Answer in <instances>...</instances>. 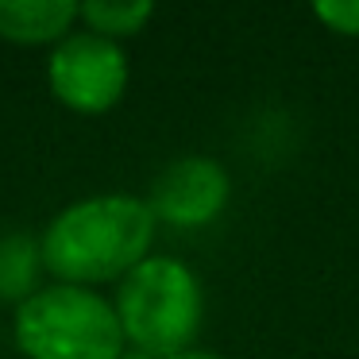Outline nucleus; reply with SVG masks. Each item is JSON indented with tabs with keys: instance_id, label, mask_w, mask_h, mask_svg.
<instances>
[{
	"instance_id": "nucleus-7",
	"label": "nucleus",
	"mask_w": 359,
	"mask_h": 359,
	"mask_svg": "<svg viewBox=\"0 0 359 359\" xmlns=\"http://www.w3.org/2000/svg\"><path fill=\"white\" fill-rule=\"evenodd\" d=\"M47 266H43V248L39 236L32 232H0V302H8L16 309L20 302L35 294L43 282Z\"/></svg>"
},
{
	"instance_id": "nucleus-8",
	"label": "nucleus",
	"mask_w": 359,
	"mask_h": 359,
	"mask_svg": "<svg viewBox=\"0 0 359 359\" xmlns=\"http://www.w3.org/2000/svg\"><path fill=\"white\" fill-rule=\"evenodd\" d=\"M151 16H155L151 0H89V4H78V20L86 24V32H97L116 43L128 35H140Z\"/></svg>"
},
{
	"instance_id": "nucleus-3",
	"label": "nucleus",
	"mask_w": 359,
	"mask_h": 359,
	"mask_svg": "<svg viewBox=\"0 0 359 359\" xmlns=\"http://www.w3.org/2000/svg\"><path fill=\"white\" fill-rule=\"evenodd\" d=\"M12 340L27 359H124L116 305L89 286L47 282L12 309Z\"/></svg>"
},
{
	"instance_id": "nucleus-2",
	"label": "nucleus",
	"mask_w": 359,
	"mask_h": 359,
	"mask_svg": "<svg viewBox=\"0 0 359 359\" xmlns=\"http://www.w3.org/2000/svg\"><path fill=\"white\" fill-rule=\"evenodd\" d=\"M116 317L128 348L166 359L194 348L205 320V290L194 266L174 255H147L116 286Z\"/></svg>"
},
{
	"instance_id": "nucleus-10",
	"label": "nucleus",
	"mask_w": 359,
	"mask_h": 359,
	"mask_svg": "<svg viewBox=\"0 0 359 359\" xmlns=\"http://www.w3.org/2000/svg\"><path fill=\"white\" fill-rule=\"evenodd\" d=\"M166 359H224V355L205 351V348H186V351H178V355H166Z\"/></svg>"
},
{
	"instance_id": "nucleus-6",
	"label": "nucleus",
	"mask_w": 359,
	"mask_h": 359,
	"mask_svg": "<svg viewBox=\"0 0 359 359\" xmlns=\"http://www.w3.org/2000/svg\"><path fill=\"white\" fill-rule=\"evenodd\" d=\"M78 24L74 0H0V39L20 47L62 43Z\"/></svg>"
},
{
	"instance_id": "nucleus-1",
	"label": "nucleus",
	"mask_w": 359,
	"mask_h": 359,
	"mask_svg": "<svg viewBox=\"0 0 359 359\" xmlns=\"http://www.w3.org/2000/svg\"><path fill=\"white\" fill-rule=\"evenodd\" d=\"M155 212L147 197L135 194H93L70 201L47 220L39 236L43 266L55 282L97 290L101 282H120L151 255Z\"/></svg>"
},
{
	"instance_id": "nucleus-4",
	"label": "nucleus",
	"mask_w": 359,
	"mask_h": 359,
	"mask_svg": "<svg viewBox=\"0 0 359 359\" xmlns=\"http://www.w3.org/2000/svg\"><path fill=\"white\" fill-rule=\"evenodd\" d=\"M128 81H132V66L124 43L116 39L81 27L50 47L47 89L70 112H86V116L109 112L128 93Z\"/></svg>"
},
{
	"instance_id": "nucleus-9",
	"label": "nucleus",
	"mask_w": 359,
	"mask_h": 359,
	"mask_svg": "<svg viewBox=\"0 0 359 359\" xmlns=\"http://www.w3.org/2000/svg\"><path fill=\"white\" fill-rule=\"evenodd\" d=\"M313 16L336 35H359V0H320L313 4Z\"/></svg>"
},
{
	"instance_id": "nucleus-5",
	"label": "nucleus",
	"mask_w": 359,
	"mask_h": 359,
	"mask_svg": "<svg viewBox=\"0 0 359 359\" xmlns=\"http://www.w3.org/2000/svg\"><path fill=\"white\" fill-rule=\"evenodd\" d=\"M232 201V178L209 155H182L166 163L151 182L147 205L158 224L170 228H205Z\"/></svg>"
}]
</instances>
